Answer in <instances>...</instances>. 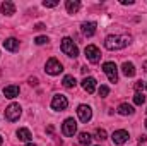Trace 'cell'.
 <instances>
[{
  "instance_id": "8",
  "label": "cell",
  "mask_w": 147,
  "mask_h": 146,
  "mask_svg": "<svg viewBox=\"0 0 147 146\" xmlns=\"http://www.w3.org/2000/svg\"><path fill=\"white\" fill-rule=\"evenodd\" d=\"M62 132H63L65 136H69V138L74 136V134L77 132V122L74 120L72 117H70V119H67V120L63 122V126H62Z\"/></svg>"
},
{
  "instance_id": "32",
  "label": "cell",
  "mask_w": 147,
  "mask_h": 146,
  "mask_svg": "<svg viewBox=\"0 0 147 146\" xmlns=\"http://www.w3.org/2000/svg\"><path fill=\"white\" fill-rule=\"evenodd\" d=\"M144 71L147 72V62H144Z\"/></svg>"
},
{
  "instance_id": "15",
  "label": "cell",
  "mask_w": 147,
  "mask_h": 146,
  "mask_svg": "<svg viewBox=\"0 0 147 146\" xmlns=\"http://www.w3.org/2000/svg\"><path fill=\"white\" fill-rule=\"evenodd\" d=\"M0 10H2L3 14H7V16H12V14L16 12V5H14L10 0H5V2L0 5Z\"/></svg>"
},
{
  "instance_id": "18",
  "label": "cell",
  "mask_w": 147,
  "mask_h": 146,
  "mask_svg": "<svg viewBox=\"0 0 147 146\" xmlns=\"http://www.w3.org/2000/svg\"><path fill=\"white\" fill-rule=\"evenodd\" d=\"M118 113L120 115H132L134 113V107L128 105V103H121V105H118Z\"/></svg>"
},
{
  "instance_id": "25",
  "label": "cell",
  "mask_w": 147,
  "mask_h": 146,
  "mask_svg": "<svg viewBox=\"0 0 147 146\" xmlns=\"http://www.w3.org/2000/svg\"><path fill=\"white\" fill-rule=\"evenodd\" d=\"M50 40H48V36H38L36 40H34V43L36 45H45V43H48Z\"/></svg>"
},
{
  "instance_id": "13",
  "label": "cell",
  "mask_w": 147,
  "mask_h": 146,
  "mask_svg": "<svg viewBox=\"0 0 147 146\" xmlns=\"http://www.w3.org/2000/svg\"><path fill=\"white\" fill-rule=\"evenodd\" d=\"M3 48L9 50V52H16V50L19 48V40H16V38H7V40H3Z\"/></svg>"
},
{
  "instance_id": "5",
  "label": "cell",
  "mask_w": 147,
  "mask_h": 146,
  "mask_svg": "<svg viewBox=\"0 0 147 146\" xmlns=\"http://www.w3.org/2000/svg\"><path fill=\"white\" fill-rule=\"evenodd\" d=\"M103 71L105 74L108 76V79H110V83H118V67H116V64L115 62H106L105 65H103Z\"/></svg>"
},
{
  "instance_id": "3",
  "label": "cell",
  "mask_w": 147,
  "mask_h": 146,
  "mask_svg": "<svg viewBox=\"0 0 147 146\" xmlns=\"http://www.w3.org/2000/svg\"><path fill=\"white\" fill-rule=\"evenodd\" d=\"M19 117H21V105L19 103H10L5 108V119L9 122H16Z\"/></svg>"
},
{
  "instance_id": "4",
  "label": "cell",
  "mask_w": 147,
  "mask_h": 146,
  "mask_svg": "<svg viewBox=\"0 0 147 146\" xmlns=\"http://www.w3.org/2000/svg\"><path fill=\"white\" fill-rule=\"evenodd\" d=\"M86 57L91 64H98L101 60V52L96 45H87L86 46Z\"/></svg>"
},
{
  "instance_id": "26",
  "label": "cell",
  "mask_w": 147,
  "mask_h": 146,
  "mask_svg": "<svg viewBox=\"0 0 147 146\" xmlns=\"http://www.w3.org/2000/svg\"><path fill=\"white\" fill-rule=\"evenodd\" d=\"M43 5H45V7H57V5H58V2H57V0H51V2H46V0H45V2H43Z\"/></svg>"
},
{
  "instance_id": "22",
  "label": "cell",
  "mask_w": 147,
  "mask_h": 146,
  "mask_svg": "<svg viewBox=\"0 0 147 146\" xmlns=\"http://www.w3.org/2000/svg\"><path fill=\"white\" fill-rule=\"evenodd\" d=\"M134 103H135V105H142V103H146V96H144L142 93H135V96H134Z\"/></svg>"
},
{
  "instance_id": "10",
  "label": "cell",
  "mask_w": 147,
  "mask_h": 146,
  "mask_svg": "<svg viewBox=\"0 0 147 146\" xmlns=\"http://www.w3.org/2000/svg\"><path fill=\"white\" fill-rule=\"evenodd\" d=\"M77 115H79V119L82 122H89L91 117H92V110H91V107H87V105H79Z\"/></svg>"
},
{
  "instance_id": "6",
  "label": "cell",
  "mask_w": 147,
  "mask_h": 146,
  "mask_svg": "<svg viewBox=\"0 0 147 146\" xmlns=\"http://www.w3.org/2000/svg\"><path fill=\"white\" fill-rule=\"evenodd\" d=\"M45 71L50 74V76H57V74H60L62 71H63V67H62V64H60L55 57H51V59H48L46 69H45Z\"/></svg>"
},
{
  "instance_id": "21",
  "label": "cell",
  "mask_w": 147,
  "mask_h": 146,
  "mask_svg": "<svg viewBox=\"0 0 147 146\" xmlns=\"http://www.w3.org/2000/svg\"><path fill=\"white\" fill-rule=\"evenodd\" d=\"M62 84H63L67 89H72V88H75L77 81H75V77H74V76H65V77H63V81H62Z\"/></svg>"
},
{
  "instance_id": "27",
  "label": "cell",
  "mask_w": 147,
  "mask_h": 146,
  "mask_svg": "<svg viewBox=\"0 0 147 146\" xmlns=\"http://www.w3.org/2000/svg\"><path fill=\"white\" fill-rule=\"evenodd\" d=\"M142 88H144V83H142V81H137V83H135V89H137V93H139Z\"/></svg>"
},
{
  "instance_id": "28",
  "label": "cell",
  "mask_w": 147,
  "mask_h": 146,
  "mask_svg": "<svg viewBox=\"0 0 147 146\" xmlns=\"http://www.w3.org/2000/svg\"><path fill=\"white\" fill-rule=\"evenodd\" d=\"M29 84H31V86H36V84H38V79H36V77H31V79H29Z\"/></svg>"
},
{
  "instance_id": "2",
  "label": "cell",
  "mask_w": 147,
  "mask_h": 146,
  "mask_svg": "<svg viewBox=\"0 0 147 146\" xmlns=\"http://www.w3.org/2000/svg\"><path fill=\"white\" fill-rule=\"evenodd\" d=\"M60 48H62V52H63L67 57H74V59H75V57L79 55V48H77V45L72 41V38H63Z\"/></svg>"
},
{
  "instance_id": "34",
  "label": "cell",
  "mask_w": 147,
  "mask_h": 146,
  "mask_svg": "<svg viewBox=\"0 0 147 146\" xmlns=\"http://www.w3.org/2000/svg\"><path fill=\"white\" fill-rule=\"evenodd\" d=\"M0 146H2V136H0Z\"/></svg>"
},
{
  "instance_id": "36",
  "label": "cell",
  "mask_w": 147,
  "mask_h": 146,
  "mask_svg": "<svg viewBox=\"0 0 147 146\" xmlns=\"http://www.w3.org/2000/svg\"><path fill=\"white\" fill-rule=\"evenodd\" d=\"M146 86H147V83H146Z\"/></svg>"
},
{
  "instance_id": "29",
  "label": "cell",
  "mask_w": 147,
  "mask_h": 146,
  "mask_svg": "<svg viewBox=\"0 0 147 146\" xmlns=\"http://www.w3.org/2000/svg\"><path fill=\"white\" fill-rule=\"evenodd\" d=\"M134 2L132 0H121V5H132Z\"/></svg>"
},
{
  "instance_id": "20",
  "label": "cell",
  "mask_w": 147,
  "mask_h": 146,
  "mask_svg": "<svg viewBox=\"0 0 147 146\" xmlns=\"http://www.w3.org/2000/svg\"><path fill=\"white\" fill-rule=\"evenodd\" d=\"M91 139H92V136L89 132H80L79 134V143H80V146H89L91 145Z\"/></svg>"
},
{
  "instance_id": "9",
  "label": "cell",
  "mask_w": 147,
  "mask_h": 146,
  "mask_svg": "<svg viewBox=\"0 0 147 146\" xmlns=\"http://www.w3.org/2000/svg\"><path fill=\"white\" fill-rule=\"evenodd\" d=\"M128 132L125 131V129H120V131H115L113 132V136H111V139H113V145H123V143H127L128 141Z\"/></svg>"
},
{
  "instance_id": "11",
  "label": "cell",
  "mask_w": 147,
  "mask_h": 146,
  "mask_svg": "<svg viewBox=\"0 0 147 146\" xmlns=\"http://www.w3.org/2000/svg\"><path fill=\"white\" fill-rule=\"evenodd\" d=\"M96 23H92V21H89V23H82V26H80V31H82V35L87 38L94 36L96 35Z\"/></svg>"
},
{
  "instance_id": "35",
  "label": "cell",
  "mask_w": 147,
  "mask_h": 146,
  "mask_svg": "<svg viewBox=\"0 0 147 146\" xmlns=\"http://www.w3.org/2000/svg\"><path fill=\"white\" fill-rule=\"evenodd\" d=\"M146 127H147V120H146Z\"/></svg>"
},
{
  "instance_id": "19",
  "label": "cell",
  "mask_w": 147,
  "mask_h": 146,
  "mask_svg": "<svg viewBox=\"0 0 147 146\" xmlns=\"http://www.w3.org/2000/svg\"><path fill=\"white\" fill-rule=\"evenodd\" d=\"M17 138H19L21 141H29L33 136H31V131H29V129L22 127V129H19V131H17Z\"/></svg>"
},
{
  "instance_id": "12",
  "label": "cell",
  "mask_w": 147,
  "mask_h": 146,
  "mask_svg": "<svg viewBox=\"0 0 147 146\" xmlns=\"http://www.w3.org/2000/svg\"><path fill=\"white\" fill-rule=\"evenodd\" d=\"M96 79L94 77H84L82 79V88H84V91H87L89 95H92L94 91H96Z\"/></svg>"
},
{
  "instance_id": "23",
  "label": "cell",
  "mask_w": 147,
  "mask_h": 146,
  "mask_svg": "<svg viewBox=\"0 0 147 146\" xmlns=\"http://www.w3.org/2000/svg\"><path fill=\"white\" fill-rule=\"evenodd\" d=\"M94 136H96V139H99V141H105L108 134H106V131H105V129H96Z\"/></svg>"
},
{
  "instance_id": "24",
  "label": "cell",
  "mask_w": 147,
  "mask_h": 146,
  "mask_svg": "<svg viewBox=\"0 0 147 146\" xmlns=\"http://www.w3.org/2000/svg\"><path fill=\"white\" fill-rule=\"evenodd\" d=\"M98 93H99V96H101V98H106V96H108V93H110V88L103 84V86L98 89Z\"/></svg>"
},
{
  "instance_id": "16",
  "label": "cell",
  "mask_w": 147,
  "mask_h": 146,
  "mask_svg": "<svg viewBox=\"0 0 147 146\" xmlns=\"http://www.w3.org/2000/svg\"><path fill=\"white\" fill-rule=\"evenodd\" d=\"M121 72L125 74L127 77H134V76H135V67H134V64H132V62H123Z\"/></svg>"
},
{
  "instance_id": "17",
  "label": "cell",
  "mask_w": 147,
  "mask_h": 146,
  "mask_svg": "<svg viewBox=\"0 0 147 146\" xmlns=\"http://www.w3.org/2000/svg\"><path fill=\"white\" fill-rule=\"evenodd\" d=\"M65 7H67V12L69 14H75L80 9V2L79 0H67L65 2Z\"/></svg>"
},
{
  "instance_id": "31",
  "label": "cell",
  "mask_w": 147,
  "mask_h": 146,
  "mask_svg": "<svg viewBox=\"0 0 147 146\" xmlns=\"http://www.w3.org/2000/svg\"><path fill=\"white\" fill-rule=\"evenodd\" d=\"M34 29H45V24H36Z\"/></svg>"
},
{
  "instance_id": "14",
  "label": "cell",
  "mask_w": 147,
  "mask_h": 146,
  "mask_svg": "<svg viewBox=\"0 0 147 146\" xmlns=\"http://www.w3.org/2000/svg\"><path fill=\"white\" fill-rule=\"evenodd\" d=\"M19 91H21V88L19 86H5L3 88V95H5V98H16L17 95H19Z\"/></svg>"
},
{
  "instance_id": "33",
  "label": "cell",
  "mask_w": 147,
  "mask_h": 146,
  "mask_svg": "<svg viewBox=\"0 0 147 146\" xmlns=\"http://www.w3.org/2000/svg\"><path fill=\"white\" fill-rule=\"evenodd\" d=\"M26 146H36V145H33V143H29V145H26Z\"/></svg>"
},
{
  "instance_id": "1",
  "label": "cell",
  "mask_w": 147,
  "mask_h": 146,
  "mask_svg": "<svg viewBox=\"0 0 147 146\" xmlns=\"http://www.w3.org/2000/svg\"><path fill=\"white\" fill-rule=\"evenodd\" d=\"M130 43V36H120V35H110L105 40V46L108 50H121Z\"/></svg>"
},
{
  "instance_id": "30",
  "label": "cell",
  "mask_w": 147,
  "mask_h": 146,
  "mask_svg": "<svg viewBox=\"0 0 147 146\" xmlns=\"http://www.w3.org/2000/svg\"><path fill=\"white\" fill-rule=\"evenodd\" d=\"M146 141H147L146 136H140V139H139V145H142V143H146Z\"/></svg>"
},
{
  "instance_id": "7",
  "label": "cell",
  "mask_w": 147,
  "mask_h": 146,
  "mask_svg": "<svg viewBox=\"0 0 147 146\" xmlns=\"http://www.w3.org/2000/svg\"><path fill=\"white\" fill-rule=\"evenodd\" d=\"M69 107V100L63 95H55L51 100V108L53 110H65Z\"/></svg>"
}]
</instances>
